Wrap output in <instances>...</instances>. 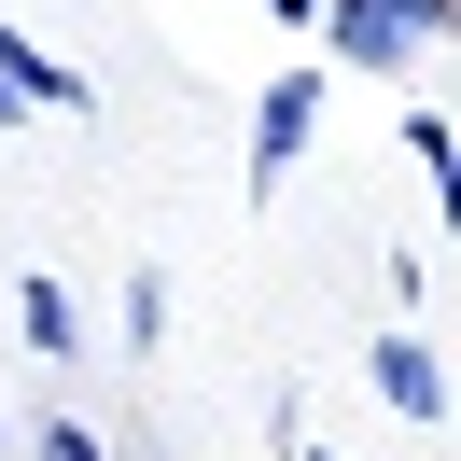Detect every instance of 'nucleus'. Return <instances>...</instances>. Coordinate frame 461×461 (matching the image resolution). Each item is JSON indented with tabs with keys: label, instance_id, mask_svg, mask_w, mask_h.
Wrapping results in <instances>:
<instances>
[{
	"label": "nucleus",
	"instance_id": "1",
	"mask_svg": "<svg viewBox=\"0 0 461 461\" xmlns=\"http://www.w3.org/2000/svg\"><path fill=\"white\" fill-rule=\"evenodd\" d=\"M308 29L336 42V70H420L433 42L461 29V0H321Z\"/></svg>",
	"mask_w": 461,
	"mask_h": 461
},
{
	"label": "nucleus",
	"instance_id": "2",
	"mask_svg": "<svg viewBox=\"0 0 461 461\" xmlns=\"http://www.w3.org/2000/svg\"><path fill=\"white\" fill-rule=\"evenodd\" d=\"M308 126H321V70H266V98H252V154H238V182H294V154H308Z\"/></svg>",
	"mask_w": 461,
	"mask_h": 461
},
{
	"label": "nucleus",
	"instance_id": "3",
	"mask_svg": "<svg viewBox=\"0 0 461 461\" xmlns=\"http://www.w3.org/2000/svg\"><path fill=\"white\" fill-rule=\"evenodd\" d=\"M364 377H377V405H392V420H447V364H433L405 321L377 336V364H364Z\"/></svg>",
	"mask_w": 461,
	"mask_h": 461
},
{
	"label": "nucleus",
	"instance_id": "4",
	"mask_svg": "<svg viewBox=\"0 0 461 461\" xmlns=\"http://www.w3.org/2000/svg\"><path fill=\"white\" fill-rule=\"evenodd\" d=\"M0 70H14V98H29V113H85V70H57L42 42H14V14H0Z\"/></svg>",
	"mask_w": 461,
	"mask_h": 461
},
{
	"label": "nucleus",
	"instance_id": "5",
	"mask_svg": "<svg viewBox=\"0 0 461 461\" xmlns=\"http://www.w3.org/2000/svg\"><path fill=\"white\" fill-rule=\"evenodd\" d=\"M14 308H29V349H42V364H70V349H85V308H70L57 280H14Z\"/></svg>",
	"mask_w": 461,
	"mask_h": 461
},
{
	"label": "nucleus",
	"instance_id": "6",
	"mask_svg": "<svg viewBox=\"0 0 461 461\" xmlns=\"http://www.w3.org/2000/svg\"><path fill=\"white\" fill-rule=\"evenodd\" d=\"M405 168H420L433 196L461 210V140H447V113H405Z\"/></svg>",
	"mask_w": 461,
	"mask_h": 461
},
{
	"label": "nucleus",
	"instance_id": "7",
	"mask_svg": "<svg viewBox=\"0 0 461 461\" xmlns=\"http://www.w3.org/2000/svg\"><path fill=\"white\" fill-rule=\"evenodd\" d=\"M29 461H98V433H85V420H42V433H29Z\"/></svg>",
	"mask_w": 461,
	"mask_h": 461
},
{
	"label": "nucleus",
	"instance_id": "8",
	"mask_svg": "<svg viewBox=\"0 0 461 461\" xmlns=\"http://www.w3.org/2000/svg\"><path fill=\"white\" fill-rule=\"evenodd\" d=\"M266 14H280V29H308V14H321V0H266Z\"/></svg>",
	"mask_w": 461,
	"mask_h": 461
},
{
	"label": "nucleus",
	"instance_id": "9",
	"mask_svg": "<svg viewBox=\"0 0 461 461\" xmlns=\"http://www.w3.org/2000/svg\"><path fill=\"white\" fill-rule=\"evenodd\" d=\"M14 113H29V98H14V70H0V126H14Z\"/></svg>",
	"mask_w": 461,
	"mask_h": 461
},
{
	"label": "nucleus",
	"instance_id": "10",
	"mask_svg": "<svg viewBox=\"0 0 461 461\" xmlns=\"http://www.w3.org/2000/svg\"><path fill=\"white\" fill-rule=\"evenodd\" d=\"M0 433H14V405H0Z\"/></svg>",
	"mask_w": 461,
	"mask_h": 461
},
{
	"label": "nucleus",
	"instance_id": "11",
	"mask_svg": "<svg viewBox=\"0 0 461 461\" xmlns=\"http://www.w3.org/2000/svg\"><path fill=\"white\" fill-rule=\"evenodd\" d=\"M308 461H336V447H308Z\"/></svg>",
	"mask_w": 461,
	"mask_h": 461
}]
</instances>
